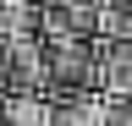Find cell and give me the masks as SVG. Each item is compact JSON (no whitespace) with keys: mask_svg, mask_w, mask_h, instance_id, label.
<instances>
[{"mask_svg":"<svg viewBox=\"0 0 132 126\" xmlns=\"http://www.w3.org/2000/svg\"><path fill=\"white\" fill-rule=\"evenodd\" d=\"M44 55H50V99H82L105 88L94 38H44Z\"/></svg>","mask_w":132,"mask_h":126,"instance_id":"1","label":"cell"},{"mask_svg":"<svg viewBox=\"0 0 132 126\" xmlns=\"http://www.w3.org/2000/svg\"><path fill=\"white\" fill-rule=\"evenodd\" d=\"M6 93H50V55H44V38H11Z\"/></svg>","mask_w":132,"mask_h":126,"instance_id":"2","label":"cell"},{"mask_svg":"<svg viewBox=\"0 0 132 126\" xmlns=\"http://www.w3.org/2000/svg\"><path fill=\"white\" fill-rule=\"evenodd\" d=\"M44 38H99V0H44Z\"/></svg>","mask_w":132,"mask_h":126,"instance_id":"3","label":"cell"},{"mask_svg":"<svg viewBox=\"0 0 132 126\" xmlns=\"http://www.w3.org/2000/svg\"><path fill=\"white\" fill-rule=\"evenodd\" d=\"M99 66H105V93L132 99V38H121V44H99Z\"/></svg>","mask_w":132,"mask_h":126,"instance_id":"4","label":"cell"},{"mask_svg":"<svg viewBox=\"0 0 132 126\" xmlns=\"http://www.w3.org/2000/svg\"><path fill=\"white\" fill-rule=\"evenodd\" d=\"M6 126H55V104L44 93H6Z\"/></svg>","mask_w":132,"mask_h":126,"instance_id":"5","label":"cell"},{"mask_svg":"<svg viewBox=\"0 0 132 126\" xmlns=\"http://www.w3.org/2000/svg\"><path fill=\"white\" fill-rule=\"evenodd\" d=\"M55 104V126H105V99L82 93V99H50Z\"/></svg>","mask_w":132,"mask_h":126,"instance_id":"6","label":"cell"},{"mask_svg":"<svg viewBox=\"0 0 132 126\" xmlns=\"http://www.w3.org/2000/svg\"><path fill=\"white\" fill-rule=\"evenodd\" d=\"M105 126H132V99H105Z\"/></svg>","mask_w":132,"mask_h":126,"instance_id":"7","label":"cell"},{"mask_svg":"<svg viewBox=\"0 0 132 126\" xmlns=\"http://www.w3.org/2000/svg\"><path fill=\"white\" fill-rule=\"evenodd\" d=\"M6 71H11V38H0V93H6Z\"/></svg>","mask_w":132,"mask_h":126,"instance_id":"8","label":"cell"},{"mask_svg":"<svg viewBox=\"0 0 132 126\" xmlns=\"http://www.w3.org/2000/svg\"><path fill=\"white\" fill-rule=\"evenodd\" d=\"M0 38H6V0H0Z\"/></svg>","mask_w":132,"mask_h":126,"instance_id":"9","label":"cell"},{"mask_svg":"<svg viewBox=\"0 0 132 126\" xmlns=\"http://www.w3.org/2000/svg\"><path fill=\"white\" fill-rule=\"evenodd\" d=\"M0 126H6V93H0Z\"/></svg>","mask_w":132,"mask_h":126,"instance_id":"10","label":"cell"}]
</instances>
